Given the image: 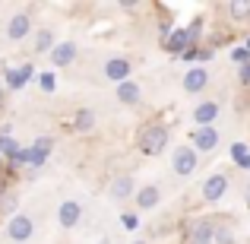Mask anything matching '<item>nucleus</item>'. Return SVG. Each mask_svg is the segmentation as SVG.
Masks as SVG:
<instances>
[{
    "label": "nucleus",
    "mask_w": 250,
    "mask_h": 244,
    "mask_svg": "<svg viewBox=\"0 0 250 244\" xmlns=\"http://www.w3.org/2000/svg\"><path fill=\"white\" fill-rule=\"evenodd\" d=\"M171 143V130L168 124L162 121H149L140 127V133H136V149H140L143 155H162L168 149Z\"/></svg>",
    "instance_id": "nucleus-1"
},
{
    "label": "nucleus",
    "mask_w": 250,
    "mask_h": 244,
    "mask_svg": "<svg viewBox=\"0 0 250 244\" xmlns=\"http://www.w3.org/2000/svg\"><path fill=\"white\" fill-rule=\"evenodd\" d=\"M228 175L225 171H212V175H206V181H203V187H200V194H203V200L206 203H219L222 197L228 194Z\"/></svg>",
    "instance_id": "nucleus-6"
},
{
    "label": "nucleus",
    "mask_w": 250,
    "mask_h": 244,
    "mask_svg": "<svg viewBox=\"0 0 250 244\" xmlns=\"http://www.w3.org/2000/svg\"><path fill=\"white\" fill-rule=\"evenodd\" d=\"M190 48H193V38H190L187 29H174L168 35V42H165V51H168V54H181L184 57Z\"/></svg>",
    "instance_id": "nucleus-16"
},
{
    "label": "nucleus",
    "mask_w": 250,
    "mask_h": 244,
    "mask_svg": "<svg viewBox=\"0 0 250 244\" xmlns=\"http://www.w3.org/2000/svg\"><path fill=\"white\" fill-rule=\"evenodd\" d=\"M244 48H247V51H250V38H247V44H244Z\"/></svg>",
    "instance_id": "nucleus-35"
},
{
    "label": "nucleus",
    "mask_w": 250,
    "mask_h": 244,
    "mask_svg": "<svg viewBox=\"0 0 250 244\" xmlns=\"http://www.w3.org/2000/svg\"><path fill=\"white\" fill-rule=\"evenodd\" d=\"M80 219H83V203L80 200H63L61 209H57V225L70 232V228L80 225Z\"/></svg>",
    "instance_id": "nucleus-11"
},
{
    "label": "nucleus",
    "mask_w": 250,
    "mask_h": 244,
    "mask_svg": "<svg viewBox=\"0 0 250 244\" xmlns=\"http://www.w3.org/2000/svg\"><path fill=\"white\" fill-rule=\"evenodd\" d=\"M187 244H215V219L200 216L187 225Z\"/></svg>",
    "instance_id": "nucleus-4"
},
{
    "label": "nucleus",
    "mask_w": 250,
    "mask_h": 244,
    "mask_svg": "<svg viewBox=\"0 0 250 244\" xmlns=\"http://www.w3.org/2000/svg\"><path fill=\"white\" fill-rule=\"evenodd\" d=\"M117 102L127 105V108H136V105L143 102V89H140V83H133V80L121 83V86H117Z\"/></svg>",
    "instance_id": "nucleus-17"
},
{
    "label": "nucleus",
    "mask_w": 250,
    "mask_h": 244,
    "mask_svg": "<svg viewBox=\"0 0 250 244\" xmlns=\"http://www.w3.org/2000/svg\"><path fill=\"white\" fill-rule=\"evenodd\" d=\"M19 203H22V200H19V194H16V190H10V194L0 200V219H3V216H6V219H13L16 209H19Z\"/></svg>",
    "instance_id": "nucleus-22"
},
{
    "label": "nucleus",
    "mask_w": 250,
    "mask_h": 244,
    "mask_svg": "<svg viewBox=\"0 0 250 244\" xmlns=\"http://www.w3.org/2000/svg\"><path fill=\"white\" fill-rule=\"evenodd\" d=\"M35 76V67L32 64H22V67H16V70H10V76H6V83H10V89H19V86H25Z\"/></svg>",
    "instance_id": "nucleus-19"
},
{
    "label": "nucleus",
    "mask_w": 250,
    "mask_h": 244,
    "mask_svg": "<svg viewBox=\"0 0 250 244\" xmlns=\"http://www.w3.org/2000/svg\"><path fill=\"white\" fill-rule=\"evenodd\" d=\"M225 13L234 22H247L250 19V0H231V3H225Z\"/></svg>",
    "instance_id": "nucleus-20"
},
{
    "label": "nucleus",
    "mask_w": 250,
    "mask_h": 244,
    "mask_svg": "<svg viewBox=\"0 0 250 244\" xmlns=\"http://www.w3.org/2000/svg\"><path fill=\"white\" fill-rule=\"evenodd\" d=\"M196 165H200V155H196V149L190 146V143H181V146L171 153V171H174L177 177H190L196 171Z\"/></svg>",
    "instance_id": "nucleus-2"
},
{
    "label": "nucleus",
    "mask_w": 250,
    "mask_h": 244,
    "mask_svg": "<svg viewBox=\"0 0 250 244\" xmlns=\"http://www.w3.org/2000/svg\"><path fill=\"white\" fill-rule=\"evenodd\" d=\"M136 190H140V184H136L133 175H114V177H111V184H108V194H111V200H114V203L133 200Z\"/></svg>",
    "instance_id": "nucleus-5"
},
{
    "label": "nucleus",
    "mask_w": 250,
    "mask_h": 244,
    "mask_svg": "<svg viewBox=\"0 0 250 244\" xmlns=\"http://www.w3.org/2000/svg\"><path fill=\"white\" fill-rule=\"evenodd\" d=\"M10 181H13V177L6 175V171H0V200H3V197L10 194Z\"/></svg>",
    "instance_id": "nucleus-28"
},
{
    "label": "nucleus",
    "mask_w": 250,
    "mask_h": 244,
    "mask_svg": "<svg viewBox=\"0 0 250 244\" xmlns=\"http://www.w3.org/2000/svg\"><path fill=\"white\" fill-rule=\"evenodd\" d=\"M238 83L241 86H250V64H244V67L238 70Z\"/></svg>",
    "instance_id": "nucleus-29"
},
{
    "label": "nucleus",
    "mask_w": 250,
    "mask_h": 244,
    "mask_svg": "<svg viewBox=\"0 0 250 244\" xmlns=\"http://www.w3.org/2000/svg\"><path fill=\"white\" fill-rule=\"evenodd\" d=\"M190 146H193L196 153H212V149L219 146V130L215 127H196L193 133H190Z\"/></svg>",
    "instance_id": "nucleus-12"
},
{
    "label": "nucleus",
    "mask_w": 250,
    "mask_h": 244,
    "mask_svg": "<svg viewBox=\"0 0 250 244\" xmlns=\"http://www.w3.org/2000/svg\"><path fill=\"white\" fill-rule=\"evenodd\" d=\"M32 35V13H13L6 22V38L10 42H22Z\"/></svg>",
    "instance_id": "nucleus-10"
},
{
    "label": "nucleus",
    "mask_w": 250,
    "mask_h": 244,
    "mask_svg": "<svg viewBox=\"0 0 250 244\" xmlns=\"http://www.w3.org/2000/svg\"><path fill=\"white\" fill-rule=\"evenodd\" d=\"M219 111H222V105L215 102V98H203V102H196V108H193V124L196 127H212L215 124V117H219Z\"/></svg>",
    "instance_id": "nucleus-9"
},
{
    "label": "nucleus",
    "mask_w": 250,
    "mask_h": 244,
    "mask_svg": "<svg viewBox=\"0 0 250 244\" xmlns=\"http://www.w3.org/2000/svg\"><path fill=\"white\" fill-rule=\"evenodd\" d=\"M209 80H212V76H209L206 67H190L187 73H184L181 86H184V92H187V95H200V92H206Z\"/></svg>",
    "instance_id": "nucleus-8"
},
{
    "label": "nucleus",
    "mask_w": 250,
    "mask_h": 244,
    "mask_svg": "<svg viewBox=\"0 0 250 244\" xmlns=\"http://www.w3.org/2000/svg\"><path fill=\"white\" fill-rule=\"evenodd\" d=\"M98 244H111V238H104V241H98Z\"/></svg>",
    "instance_id": "nucleus-33"
},
{
    "label": "nucleus",
    "mask_w": 250,
    "mask_h": 244,
    "mask_svg": "<svg viewBox=\"0 0 250 244\" xmlns=\"http://www.w3.org/2000/svg\"><path fill=\"white\" fill-rule=\"evenodd\" d=\"M133 203H136V209H140V213H149V209H155V206L162 203V187H159V184H143V187L136 190Z\"/></svg>",
    "instance_id": "nucleus-13"
},
{
    "label": "nucleus",
    "mask_w": 250,
    "mask_h": 244,
    "mask_svg": "<svg viewBox=\"0 0 250 244\" xmlns=\"http://www.w3.org/2000/svg\"><path fill=\"white\" fill-rule=\"evenodd\" d=\"M3 108H6V89L0 86V111H3Z\"/></svg>",
    "instance_id": "nucleus-31"
},
{
    "label": "nucleus",
    "mask_w": 250,
    "mask_h": 244,
    "mask_svg": "<svg viewBox=\"0 0 250 244\" xmlns=\"http://www.w3.org/2000/svg\"><path fill=\"white\" fill-rule=\"evenodd\" d=\"M0 171H3V155H0Z\"/></svg>",
    "instance_id": "nucleus-34"
},
{
    "label": "nucleus",
    "mask_w": 250,
    "mask_h": 244,
    "mask_svg": "<svg viewBox=\"0 0 250 244\" xmlns=\"http://www.w3.org/2000/svg\"><path fill=\"white\" fill-rule=\"evenodd\" d=\"M231 155H234V162H238L241 168H250V155H247V146H244V143H234V146H231Z\"/></svg>",
    "instance_id": "nucleus-24"
},
{
    "label": "nucleus",
    "mask_w": 250,
    "mask_h": 244,
    "mask_svg": "<svg viewBox=\"0 0 250 244\" xmlns=\"http://www.w3.org/2000/svg\"><path fill=\"white\" fill-rule=\"evenodd\" d=\"M32 149H35L42 159H48L51 155V149H54V136H38L35 143H32Z\"/></svg>",
    "instance_id": "nucleus-23"
},
{
    "label": "nucleus",
    "mask_w": 250,
    "mask_h": 244,
    "mask_svg": "<svg viewBox=\"0 0 250 244\" xmlns=\"http://www.w3.org/2000/svg\"><path fill=\"white\" fill-rule=\"evenodd\" d=\"M244 200H247V206H250V181H247V187H244Z\"/></svg>",
    "instance_id": "nucleus-32"
},
{
    "label": "nucleus",
    "mask_w": 250,
    "mask_h": 244,
    "mask_svg": "<svg viewBox=\"0 0 250 244\" xmlns=\"http://www.w3.org/2000/svg\"><path fill=\"white\" fill-rule=\"evenodd\" d=\"M247 209H250V206H247Z\"/></svg>",
    "instance_id": "nucleus-37"
},
{
    "label": "nucleus",
    "mask_w": 250,
    "mask_h": 244,
    "mask_svg": "<svg viewBox=\"0 0 250 244\" xmlns=\"http://www.w3.org/2000/svg\"><path fill=\"white\" fill-rule=\"evenodd\" d=\"M42 89L44 92H54V73H42Z\"/></svg>",
    "instance_id": "nucleus-30"
},
{
    "label": "nucleus",
    "mask_w": 250,
    "mask_h": 244,
    "mask_svg": "<svg viewBox=\"0 0 250 244\" xmlns=\"http://www.w3.org/2000/svg\"><path fill=\"white\" fill-rule=\"evenodd\" d=\"M6 238L16 241V244H25L35 238V219L25 213H16L13 219H6Z\"/></svg>",
    "instance_id": "nucleus-3"
},
{
    "label": "nucleus",
    "mask_w": 250,
    "mask_h": 244,
    "mask_svg": "<svg viewBox=\"0 0 250 244\" xmlns=\"http://www.w3.org/2000/svg\"><path fill=\"white\" fill-rule=\"evenodd\" d=\"M32 48H35V54H51V51L57 48L54 29H38V32H35V42H32Z\"/></svg>",
    "instance_id": "nucleus-18"
},
{
    "label": "nucleus",
    "mask_w": 250,
    "mask_h": 244,
    "mask_svg": "<svg viewBox=\"0 0 250 244\" xmlns=\"http://www.w3.org/2000/svg\"><path fill=\"white\" fill-rule=\"evenodd\" d=\"M231 61L238 64V67H244V64H250V51L247 48H234L231 51Z\"/></svg>",
    "instance_id": "nucleus-26"
},
{
    "label": "nucleus",
    "mask_w": 250,
    "mask_h": 244,
    "mask_svg": "<svg viewBox=\"0 0 250 244\" xmlns=\"http://www.w3.org/2000/svg\"><path fill=\"white\" fill-rule=\"evenodd\" d=\"M234 222L228 219H215V244H234Z\"/></svg>",
    "instance_id": "nucleus-21"
},
{
    "label": "nucleus",
    "mask_w": 250,
    "mask_h": 244,
    "mask_svg": "<svg viewBox=\"0 0 250 244\" xmlns=\"http://www.w3.org/2000/svg\"><path fill=\"white\" fill-rule=\"evenodd\" d=\"M212 57H215V48H209V44L206 48H196V61L206 64V61H212Z\"/></svg>",
    "instance_id": "nucleus-27"
},
{
    "label": "nucleus",
    "mask_w": 250,
    "mask_h": 244,
    "mask_svg": "<svg viewBox=\"0 0 250 244\" xmlns=\"http://www.w3.org/2000/svg\"><path fill=\"white\" fill-rule=\"evenodd\" d=\"M121 225L127 228V232H133V228H140V216L136 213H121Z\"/></svg>",
    "instance_id": "nucleus-25"
},
{
    "label": "nucleus",
    "mask_w": 250,
    "mask_h": 244,
    "mask_svg": "<svg viewBox=\"0 0 250 244\" xmlns=\"http://www.w3.org/2000/svg\"><path fill=\"white\" fill-rule=\"evenodd\" d=\"M76 54H80V48H76V42H57V48L51 51V67H70V64L76 61Z\"/></svg>",
    "instance_id": "nucleus-14"
},
{
    "label": "nucleus",
    "mask_w": 250,
    "mask_h": 244,
    "mask_svg": "<svg viewBox=\"0 0 250 244\" xmlns=\"http://www.w3.org/2000/svg\"><path fill=\"white\" fill-rule=\"evenodd\" d=\"M98 127V114L92 108H80L73 114V121H70V130L73 133H80V136H85V133H92V130Z\"/></svg>",
    "instance_id": "nucleus-15"
},
{
    "label": "nucleus",
    "mask_w": 250,
    "mask_h": 244,
    "mask_svg": "<svg viewBox=\"0 0 250 244\" xmlns=\"http://www.w3.org/2000/svg\"><path fill=\"white\" fill-rule=\"evenodd\" d=\"M133 244H149V241H133Z\"/></svg>",
    "instance_id": "nucleus-36"
},
{
    "label": "nucleus",
    "mask_w": 250,
    "mask_h": 244,
    "mask_svg": "<svg viewBox=\"0 0 250 244\" xmlns=\"http://www.w3.org/2000/svg\"><path fill=\"white\" fill-rule=\"evenodd\" d=\"M102 73H104V80H111V83H127L130 80V73H133V64L127 61V57H108L104 61V67H102Z\"/></svg>",
    "instance_id": "nucleus-7"
}]
</instances>
